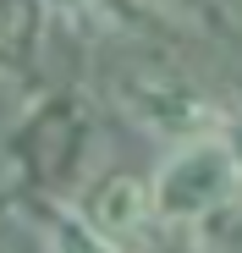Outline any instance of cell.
Here are the masks:
<instances>
[{
    "instance_id": "obj_3",
    "label": "cell",
    "mask_w": 242,
    "mask_h": 253,
    "mask_svg": "<svg viewBox=\"0 0 242 253\" xmlns=\"http://www.w3.org/2000/svg\"><path fill=\"white\" fill-rule=\"evenodd\" d=\"M83 215L110 237V242H138V237H149V226L160 220L154 215V187L143 182V176H105L94 193H88V204H83Z\"/></svg>"
},
{
    "instance_id": "obj_2",
    "label": "cell",
    "mask_w": 242,
    "mask_h": 253,
    "mask_svg": "<svg viewBox=\"0 0 242 253\" xmlns=\"http://www.w3.org/2000/svg\"><path fill=\"white\" fill-rule=\"evenodd\" d=\"M127 110L154 138H171V143H198L226 132V105H215L209 94H198L193 83H176V77H132Z\"/></svg>"
},
{
    "instance_id": "obj_6",
    "label": "cell",
    "mask_w": 242,
    "mask_h": 253,
    "mask_svg": "<svg viewBox=\"0 0 242 253\" xmlns=\"http://www.w3.org/2000/svg\"><path fill=\"white\" fill-rule=\"evenodd\" d=\"M44 6H55V11H88L94 0H44Z\"/></svg>"
},
{
    "instance_id": "obj_1",
    "label": "cell",
    "mask_w": 242,
    "mask_h": 253,
    "mask_svg": "<svg viewBox=\"0 0 242 253\" xmlns=\"http://www.w3.org/2000/svg\"><path fill=\"white\" fill-rule=\"evenodd\" d=\"M149 187H154V215L165 226H198V220L220 215L226 204L242 198V176H237V160H231L226 138L182 143L160 165V176Z\"/></svg>"
},
{
    "instance_id": "obj_5",
    "label": "cell",
    "mask_w": 242,
    "mask_h": 253,
    "mask_svg": "<svg viewBox=\"0 0 242 253\" xmlns=\"http://www.w3.org/2000/svg\"><path fill=\"white\" fill-rule=\"evenodd\" d=\"M226 149L237 160V176H242V121H226Z\"/></svg>"
},
{
    "instance_id": "obj_4",
    "label": "cell",
    "mask_w": 242,
    "mask_h": 253,
    "mask_svg": "<svg viewBox=\"0 0 242 253\" xmlns=\"http://www.w3.org/2000/svg\"><path fill=\"white\" fill-rule=\"evenodd\" d=\"M50 253H121L83 209H50Z\"/></svg>"
}]
</instances>
